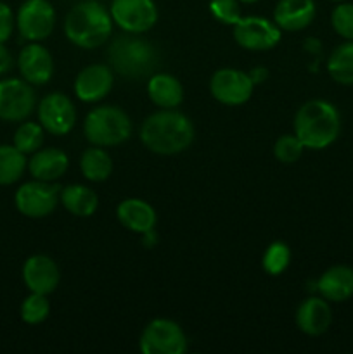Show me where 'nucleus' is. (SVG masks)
I'll return each mask as SVG.
<instances>
[{"instance_id":"nucleus-1","label":"nucleus","mask_w":353,"mask_h":354,"mask_svg":"<svg viewBox=\"0 0 353 354\" xmlns=\"http://www.w3.org/2000/svg\"><path fill=\"white\" fill-rule=\"evenodd\" d=\"M141 140L156 154H179L192 144L194 127L185 114L163 109L145 118L141 128Z\"/></svg>"},{"instance_id":"nucleus-2","label":"nucleus","mask_w":353,"mask_h":354,"mask_svg":"<svg viewBox=\"0 0 353 354\" xmlns=\"http://www.w3.org/2000/svg\"><path fill=\"white\" fill-rule=\"evenodd\" d=\"M341 131V118L331 102L315 99L300 107L294 118V135L305 149H320L334 144Z\"/></svg>"},{"instance_id":"nucleus-3","label":"nucleus","mask_w":353,"mask_h":354,"mask_svg":"<svg viewBox=\"0 0 353 354\" xmlns=\"http://www.w3.org/2000/svg\"><path fill=\"white\" fill-rule=\"evenodd\" d=\"M113 30L111 12L97 0H83L68 12L64 21L66 37L82 48L100 47Z\"/></svg>"},{"instance_id":"nucleus-4","label":"nucleus","mask_w":353,"mask_h":354,"mask_svg":"<svg viewBox=\"0 0 353 354\" xmlns=\"http://www.w3.org/2000/svg\"><path fill=\"white\" fill-rule=\"evenodd\" d=\"M107 61L123 78L142 80L154 75L159 64V54L151 41L132 33L111 41L107 48Z\"/></svg>"},{"instance_id":"nucleus-5","label":"nucleus","mask_w":353,"mask_h":354,"mask_svg":"<svg viewBox=\"0 0 353 354\" xmlns=\"http://www.w3.org/2000/svg\"><path fill=\"white\" fill-rule=\"evenodd\" d=\"M87 140L97 147H113L127 140L132 133V121L125 111L114 106H99L90 111L83 123Z\"/></svg>"},{"instance_id":"nucleus-6","label":"nucleus","mask_w":353,"mask_h":354,"mask_svg":"<svg viewBox=\"0 0 353 354\" xmlns=\"http://www.w3.org/2000/svg\"><path fill=\"white\" fill-rule=\"evenodd\" d=\"M141 351L144 354H183L187 351V337L179 324L156 318L142 332Z\"/></svg>"},{"instance_id":"nucleus-7","label":"nucleus","mask_w":353,"mask_h":354,"mask_svg":"<svg viewBox=\"0 0 353 354\" xmlns=\"http://www.w3.org/2000/svg\"><path fill=\"white\" fill-rule=\"evenodd\" d=\"M61 196V187L51 182H28L16 192V207L28 218H45L55 209Z\"/></svg>"},{"instance_id":"nucleus-8","label":"nucleus","mask_w":353,"mask_h":354,"mask_svg":"<svg viewBox=\"0 0 353 354\" xmlns=\"http://www.w3.org/2000/svg\"><path fill=\"white\" fill-rule=\"evenodd\" d=\"M109 12L114 23L127 33H145L158 21L154 0H113Z\"/></svg>"},{"instance_id":"nucleus-9","label":"nucleus","mask_w":353,"mask_h":354,"mask_svg":"<svg viewBox=\"0 0 353 354\" xmlns=\"http://www.w3.org/2000/svg\"><path fill=\"white\" fill-rule=\"evenodd\" d=\"M16 23L21 37L26 40H45L54 30L55 10L48 0H26L19 7Z\"/></svg>"},{"instance_id":"nucleus-10","label":"nucleus","mask_w":353,"mask_h":354,"mask_svg":"<svg viewBox=\"0 0 353 354\" xmlns=\"http://www.w3.org/2000/svg\"><path fill=\"white\" fill-rule=\"evenodd\" d=\"M33 88L26 80H2L0 82V120L24 121L35 109Z\"/></svg>"},{"instance_id":"nucleus-11","label":"nucleus","mask_w":353,"mask_h":354,"mask_svg":"<svg viewBox=\"0 0 353 354\" xmlns=\"http://www.w3.org/2000/svg\"><path fill=\"white\" fill-rule=\"evenodd\" d=\"M253 80L248 73L239 69H218L210 82L211 95L225 106H241L248 102L253 93Z\"/></svg>"},{"instance_id":"nucleus-12","label":"nucleus","mask_w":353,"mask_h":354,"mask_svg":"<svg viewBox=\"0 0 353 354\" xmlns=\"http://www.w3.org/2000/svg\"><path fill=\"white\" fill-rule=\"evenodd\" d=\"M234 38L248 50H269L279 44L280 28L265 17H241L234 24Z\"/></svg>"},{"instance_id":"nucleus-13","label":"nucleus","mask_w":353,"mask_h":354,"mask_svg":"<svg viewBox=\"0 0 353 354\" xmlns=\"http://www.w3.org/2000/svg\"><path fill=\"white\" fill-rule=\"evenodd\" d=\"M38 120L48 133L66 135L75 128L76 109L69 97L57 92L48 93L38 106Z\"/></svg>"},{"instance_id":"nucleus-14","label":"nucleus","mask_w":353,"mask_h":354,"mask_svg":"<svg viewBox=\"0 0 353 354\" xmlns=\"http://www.w3.org/2000/svg\"><path fill=\"white\" fill-rule=\"evenodd\" d=\"M113 71L106 64H90L78 73L75 82L76 97L83 102H97L113 88Z\"/></svg>"},{"instance_id":"nucleus-15","label":"nucleus","mask_w":353,"mask_h":354,"mask_svg":"<svg viewBox=\"0 0 353 354\" xmlns=\"http://www.w3.org/2000/svg\"><path fill=\"white\" fill-rule=\"evenodd\" d=\"M59 268L48 256L37 254L26 259L23 266V280L35 294L48 296L59 286Z\"/></svg>"},{"instance_id":"nucleus-16","label":"nucleus","mask_w":353,"mask_h":354,"mask_svg":"<svg viewBox=\"0 0 353 354\" xmlns=\"http://www.w3.org/2000/svg\"><path fill=\"white\" fill-rule=\"evenodd\" d=\"M17 66L23 78L31 85H45L54 73L51 52L40 44L26 45L17 57Z\"/></svg>"},{"instance_id":"nucleus-17","label":"nucleus","mask_w":353,"mask_h":354,"mask_svg":"<svg viewBox=\"0 0 353 354\" xmlns=\"http://www.w3.org/2000/svg\"><path fill=\"white\" fill-rule=\"evenodd\" d=\"M332 311L324 297H308L296 311V325L303 334L317 337L331 327Z\"/></svg>"},{"instance_id":"nucleus-18","label":"nucleus","mask_w":353,"mask_h":354,"mask_svg":"<svg viewBox=\"0 0 353 354\" xmlns=\"http://www.w3.org/2000/svg\"><path fill=\"white\" fill-rule=\"evenodd\" d=\"M314 0H279L273 10V23L286 31H300L315 19Z\"/></svg>"},{"instance_id":"nucleus-19","label":"nucleus","mask_w":353,"mask_h":354,"mask_svg":"<svg viewBox=\"0 0 353 354\" xmlns=\"http://www.w3.org/2000/svg\"><path fill=\"white\" fill-rule=\"evenodd\" d=\"M317 290L324 299L332 303L348 301L353 296V268L346 265L331 266L318 279Z\"/></svg>"},{"instance_id":"nucleus-20","label":"nucleus","mask_w":353,"mask_h":354,"mask_svg":"<svg viewBox=\"0 0 353 354\" xmlns=\"http://www.w3.org/2000/svg\"><path fill=\"white\" fill-rule=\"evenodd\" d=\"M69 165V159L66 152L61 149H38L33 152V158L28 162V169H30L31 176L35 180H42V182H54V180L61 178L66 173Z\"/></svg>"},{"instance_id":"nucleus-21","label":"nucleus","mask_w":353,"mask_h":354,"mask_svg":"<svg viewBox=\"0 0 353 354\" xmlns=\"http://www.w3.org/2000/svg\"><path fill=\"white\" fill-rule=\"evenodd\" d=\"M118 220L125 228L144 235L154 230L156 211L142 199H125L116 209Z\"/></svg>"},{"instance_id":"nucleus-22","label":"nucleus","mask_w":353,"mask_h":354,"mask_svg":"<svg viewBox=\"0 0 353 354\" xmlns=\"http://www.w3.org/2000/svg\"><path fill=\"white\" fill-rule=\"evenodd\" d=\"M149 99L161 109H175L183 100L182 83L172 75L158 73L152 75L147 83Z\"/></svg>"},{"instance_id":"nucleus-23","label":"nucleus","mask_w":353,"mask_h":354,"mask_svg":"<svg viewBox=\"0 0 353 354\" xmlns=\"http://www.w3.org/2000/svg\"><path fill=\"white\" fill-rule=\"evenodd\" d=\"M59 201L75 216H92L99 206L97 194L85 185H68L61 190Z\"/></svg>"},{"instance_id":"nucleus-24","label":"nucleus","mask_w":353,"mask_h":354,"mask_svg":"<svg viewBox=\"0 0 353 354\" xmlns=\"http://www.w3.org/2000/svg\"><path fill=\"white\" fill-rule=\"evenodd\" d=\"M80 168H82L83 176L90 182H104L109 178L113 171V161L104 149L90 147L82 154Z\"/></svg>"},{"instance_id":"nucleus-25","label":"nucleus","mask_w":353,"mask_h":354,"mask_svg":"<svg viewBox=\"0 0 353 354\" xmlns=\"http://www.w3.org/2000/svg\"><path fill=\"white\" fill-rule=\"evenodd\" d=\"M327 71L334 82L353 85V40H348L332 50L327 61Z\"/></svg>"},{"instance_id":"nucleus-26","label":"nucleus","mask_w":353,"mask_h":354,"mask_svg":"<svg viewBox=\"0 0 353 354\" xmlns=\"http://www.w3.org/2000/svg\"><path fill=\"white\" fill-rule=\"evenodd\" d=\"M26 154L16 145H0V185H10L23 176Z\"/></svg>"},{"instance_id":"nucleus-27","label":"nucleus","mask_w":353,"mask_h":354,"mask_svg":"<svg viewBox=\"0 0 353 354\" xmlns=\"http://www.w3.org/2000/svg\"><path fill=\"white\" fill-rule=\"evenodd\" d=\"M44 144V127L33 121H26L17 128L14 135V145L23 154H33Z\"/></svg>"},{"instance_id":"nucleus-28","label":"nucleus","mask_w":353,"mask_h":354,"mask_svg":"<svg viewBox=\"0 0 353 354\" xmlns=\"http://www.w3.org/2000/svg\"><path fill=\"white\" fill-rule=\"evenodd\" d=\"M48 313H51V303L44 294L31 292L21 304V318L30 325L42 324Z\"/></svg>"},{"instance_id":"nucleus-29","label":"nucleus","mask_w":353,"mask_h":354,"mask_svg":"<svg viewBox=\"0 0 353 354\" xmlns=\"http://www.w3.org/2000/svg\"><path fill=\"white\" fill-rule=\"evenodd\" d=\"M291 261V251L284 242H273L263 254V268L270 275H280Z\"/></svg>"},{"instance_id":"nucleus-30","label":"nucleus","mask_w":353,"mask_h":354,"mask_svg":"<svg viewBox=\"0 0 353 354\" xmlns=\"http://www.w3.org/2000/svg\"><path fill=\"white\" fill-rule=\"evenodd\" d=\"M303 149L305 145L301 144V140L296 135H284L273 145V154H275V158L280 162L291 165V162H296L301 158Z\"/></svg>"},{"instance_id":"nucleus-31","label":"nucleus","mask_w":353,"mask_h":354,"mask_svg":"<svg viewBox=\"0 0 353 354\" xmlns=\"http://www.w3.org/2000/svg\"><path fill=\"white\" fill-rule=\"evenodd\" d=\"M336 33L346 40H353V3H339L331 14Z\"/></svg>"},{"instance_id":"nucleus-32","label":"nucleus","mask_w":353,"mask_h":354,"mask_svg":"<svg viewBox=\"0 0 353 354\" xmlns=\"http://www.w3.org/2000/svg\"><path fill=\"white\" fill-rule=\"evenodd\" d=\"M210 10L220 23L234 26L241 19V6L239 0H211Z\"/></svg>"},{"instance_id":"nucleus-33","label":"nucleus","mask_w":353,"mask_h":354,"mask_svg":"<svg viewBox=\"0 0 353 354\" xmlns=\"http://www.w3.org/2000/svg\"><path fill=\"white\" fill-rule=\"evenodd\" d=\"M14 30V14L7 3L0 2V45L6 44Z\"/></svg>"},{"instance_id":"nucleus-34","label":"nucleus","mask_w":353,"mask_h":354,"mask_svg":"<svg viewBox=\"0 0 353 354\" xmlns=\"http://www.w3.org/2000/svg\"><path fill=\"white\" fill-rule=\"evenodd\" d=\"M10 68H12V54L2 44L0 45V75L9 71Z\"/></svg>"},{"instance_id":"nucleus-35","label":"nucleus","mask_w":353,"mask_h":354,"mask_svg":"<svg viewBox=\"0 0 353 354\" xmlns=\"http://www.w3.org/2000/svg\"><path fill=\"white\" fill-rule=\"evenodd\" d=\"M266 76H269V71H266L265 68L253 69V71L249 73V78L253 80V83H262V82H265Z\"/></svg>"},{"instance_id":"nucleus-36","label":"nucleus","mask_w":353,"mask_h":354,"mask_svg":"<svg viewBox=\"0 0 353 354\" xmlns=\"http://www.w3.org/2000/svg\"><path fill=\"white\" fill-rule=\"evenodd\" d=\"M239 2H244V3H255V2H258V0H239Z\"/></svg>"},{"instance_id":"nucleus-37","label":"nucleus","mask_w":353,"mask_h":354,"mask_svg":"<svg viewBox=\"0 0 353 354\" xmlns=\"http://www.w3.org/2000/svg\"><path fill=\"white\" fill-rule=\"evenodd\" d=\"M332 2H343V0H332Z\"/></svg>"}]
</instances>
